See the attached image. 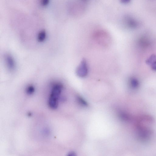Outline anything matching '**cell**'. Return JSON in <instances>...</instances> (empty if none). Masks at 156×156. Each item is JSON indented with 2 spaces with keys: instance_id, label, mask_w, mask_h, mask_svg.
Segmentation results:
<instances>
[{
  "instance_id": "11",
  "label": "cell",
  "mask_w": 156,
  "mask_h": 156,
  "mask_svg": "<svg viewBox=\"0 0 156 156\" xmlns=\"http://www.w3.org/2000/svg\"><path fill=\"white\" fill-rule=\"evenodd\" d=\"M68 155L69 156H76V155L75 152H71L68 154Z\"/></svg>"
},
{
  "instance_id": "2",
  "label": "cell",
  "mask_w": 156,
  "mask_h": 156,
  "mask_svg": "<svg viewBox=\"0 0 156 156\" xmlns=\"http://www.w3.org/2000/svg\"><path fill=\"white\" fill-rule=\"evenodd\" d=\"M88 73V68L85 60L82 61L78 67L76 73L80 77L84 78L86 76Z\"/></svg>"
},
{
  "instance_id": "1",
  "label": "cell",
  "mask_w": 156,
  "mask_h": 156,
  "mask_svg": "<svg viewBox=\"0 0 156 156\" xmlns=\"http://www.w3.org/2000/svg\"><path fill=\"white\" fill-rule=\"evenodd\" d=\"M63 88V85L59 83H56L53 86L48 100V105L51 109L55 110L58 108V101Z\"/></svg>"
},
{
  "instance_id": "10",
  "label": "cell",
  "mask_w": 156,
  "mask_h": 156,
  "mask_svg": "<svg viewBox=\"0 0 156 156\" xmlns=\"http://www.w3.org/2000/svg\"><path fill=\"white\" fill-rule=\"evenodd\" d=\"M151 67L152 70L156 71V60L152 63Z\"/></svg>"
},
{
  "instance_id": "5",
  "label": "cell",
  "mask_w": 156,
  "mask_h": 156,
  "mask_svg": "<svg viewBox=\"0 0 156 156\" xmlns=\"http://www.w3.org/2000/svg\"><path fill=\"white\" fill-rule=\"evenodd\" d=\"M35 90V87L32 85H30L27 88L26 92L28 95H31L34 93Z\"/></svg>"
},
{
  "instance_id": "7",
  "label": "cell",
  "mask_w": 156,
  "mask_h": 156,
  "mask_svg": "<svg viewBox=\"0 0 156 156\" xmlns=\"http://www.w3.org/2000/svg\"><path fill=\"white\" fill-rule=\"evenodd\" d=\"M155 60H156V56L155 55H153L147 60L146 63L147 64L151 65Z\"/></svg>"
},
{
  "instance_id": "8",
  "label": "cell",
  "mask_w": 156,
  "mask_h": 156,
  "mask_svg": "<svg viewBox=\"0 0 156 156\" xmlns=\"http://www.w3.org/2000/svg\"><path fill=\"white\" fill-rule=\"evenodd\" d=\"M78 100L79 102L82 105L85 106L88 105L87 103L81 97L78 96Z\"/></svg>"
},
{
  "instance_id": "4",
  "label": "cell",
  "mask_w": 156,
  "mask_h": 156,
  "mask_svg": "<svg viewBox=\"0 0 156 156\" xmlns=\"http://www.w3.org/2000/svg\"><path fill=\"white\" fill-rule=\"evenodd\" d=\"M46 31L43 30L40 31L38 33L37 37V39L39 42H43L46 39Z\"/></svg>"
},
{
  "instance_id": "9",
  "label": "cell",
  "mask_w": 156,
  "mask_h": 156,
  "mask_svg": "<svg viewBox=\"0 0 156 156\" xmlns=\"http://www.w3.org/2000/svg\"><path fill=\"white\" fill-rule=\"evenodd\" d=\"M49 2H50V0H40L41 5L44 6L47 5Z\"/></svg>"
},
{
  "instance_id": "3",
  "label": "cell",
  "mask_w": 156,
  "mask_h": 156,
  "mask_svg": "<svg viewBox=\"0 0 156 156\" xmlns=\"http://www.w3.org/2000/svg\"><path fill=\"white\" fill-rule=\"evenodd\" d=\"M5 61L7 67L11 71L14 70L16 67L15 63L12 56L9 54L5 56Z\"/></svg>"
},
{
  "instance_id": "6",
  "label": "cell",
  "mask_w": 156,
  "mask_h": 156,
  "mask_svg": "<svg viewBox=\"0 0 156 156\" xmlns=\"http://www.w3.org/2000/svg\"><path fill=\"white\" fill-rule=\"evenodd\" d=\"M130 83L131 86L135 88L137 87L139 85V83L138 80L134 78H131L130 79Z\"/></svg>"
}]
</instances>
